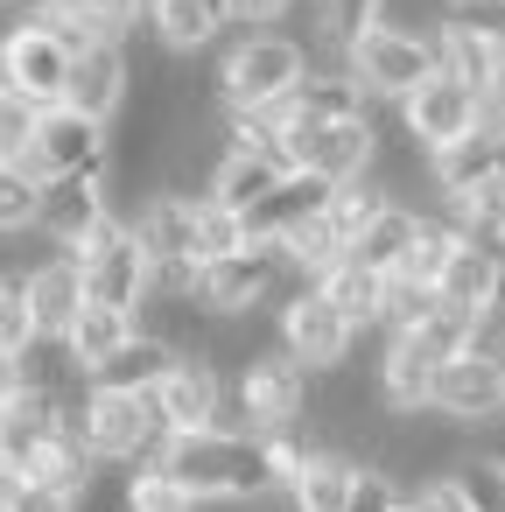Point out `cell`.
I'll list each match as a JSON object with an SVG mask.
<instances>
[{"instance_id": "6", "label": "cell", "mask_w": 505, "mask_h": 512, "mask_svg": "<svg viewBox=\"0 0 505 512\" xmlns=\"http://www.w3.org/2000/svg\"><path fill=\"white\" fill-rule=\"evenodd\" d=\"M344 71L358 78V92L379 106V99H414L428 78H435V29L421 36V29H393V22H379V29H365L358 43H351V57H344Z\"/></svg>"}, {"instance_id": "33", "label": "cell", "mask_w": 505, "mask_h": 512, "mask_svg": "<svg viewBox=\"0 0 505 512\" xmlns=\"http://www.w3.org/2000/svg\"><path fill=\"white\" fill-rule=\"evenodd\" d=\"M477 330H484V316H463V309H449V302L435 295V309L407 330V344H414V351H428L435 365H449V358L477 351Z\"/></svg>"}, {"instance_id": "45", "label": "cell", "mask_w": 505, "mask_h": 512, "mask_svg": "<svg viewBox=\"0 0 505 512\" xmlns=\"http://www.w3.org/2000/svg\"><path fill=\"white\" fill-rule=\"evenodd\" d=\"M0 512H78V498L71 491H50V484H8V505H0Z\"/></svg>"}, {"instance_id": "35", "label": "cell", "mask_w": 505, "mask_h": 512, "mask_svg": "<svg viewBox=\"0 0 505 512\" xmlns=\"http://www.w3.org/2000/svg\"><path fill=\"white\" fill-rule=\"evenodd\" d=\"M379 211H386V190H379L372 176H365V183H337V190H330V204H323V218H330V232H337L344 246H351Z\"/></svg>"}, {"instance_id": "51", "label": "cell", "mask_w": 505, "mask_h": 512, "mask_svg": "<svg viewBox=\"0 0 505 512\" xmlns=\"http://www.w3.org/2000/svg\"><path fill=\"white\" fill-rule=\"evenodd\" d=\"M8 484H15V477H8V470H0V505H8Z\"/></svg>"}, {"instance_id": "39", "label": "cell", "mask_w": 505, "mask_h": 512, "mask_svg": "<svg viewBox=\"0 0 505 512\" xmlns=\"http://www.w3.org/2000/svg\"><path fill=\"white\" fill-rule=\"evenodd\" d=\"M43 218V183L29 169H0V232H36Z\"/></svg>"}, {"instance_id": "5", "label": "cell", "mask_w": 505, "mask_h": 512, "mask_svg": "<svg viewBox=\"0 0 505 512\" xmlns=\"http://www.w3.org/2000/svg\"><path fill=\"white\" fill-rule=\"evenodd\" d=\"M71 260L85 267V302H106V309H120V316H141V302H148V288H155V267H148V253H141L127 211H106V218L71 246Z\"/></svg>"}, {"instance_id": "40", "label": "cell", "mask_w": 505, "mask_h": 512, "mask_svg": "<svg viewBox=\"0 0 505 512\" xmlns=\"http://www.w3.org/2000/svg\"><path fill=\"white\" fill-rule=\"evenodd\" d=\"M442 22H449V29H470L477 43H491V50L505 57V0H449Z\"/></svg>"}, {"instance_id": "47", "label": "cell", "mask_w": 505, "mask_h": 512, "mask_svg": "<svg viewBox=\"0 0 505 512\" xmlns=\"http://www.w3.org/2000/svg\"><path fill=\"white\" fill-rule=\"evenodd\" d=\"M484 127H505V57L491 71V92H484Z\"/></svg>"}, {"instance_id": "20", "label": "cell", "mask_w": 505, "mask_h": 512, "mask_svg": "<svg viewBox=\"0 0 505 512\" xmlns=\"http://www.w3.org/2000/svg\"><path fill=\"white\" fill-rule=\"evenodd\" d=\"M323 204H330V183H323V176H302V169L281 176V183L239 218V225H246V246H281V239H288L295 225H309Z\"/></svg>"}, {"instance_id": "9", "label": "cell", "mask_w": 505, "mask_h": 512, "mask_svg": "<svg viewBox=\"0 0 505 512\" xmlns=\"http://www.w3.org/2000/svg\"><path fill=\"white\" fill-rule=\"evenodd\" d=\"M36 183H71V176H106L113 169V127L71 113V106H50L43 127H36V148L22 162Z\"/></svg>"}, {"instance_id": "36", "label": "cell", "mask_w": 505, "mask_h": 512, "mask_svg": "<svg viewBox=\"0 0 505 512\" xmlns=\"http://www.w3.org/2000/svg\"><path fill=\"white\" fill-rule=\"evenodd\" d=\"M456 246H463V232H456L442 211H428V218H421V239H414V253H407V267H400V274H407V281H421V288H435Z\"/></svg>"}, {"instance_id": "43", "label": "cell", "mask_w": 505, "mask_h": 512, "mask_svg": "<svg viewBox=\"0 0 505 512\" xmlns=\"http://www.w3.org/2000/svg\"><path fill=\"white\" fill-rule=\"evenodd\" d=\"M407 512H477L470 498H463V484L442 470V477H421L414 491H407Z\"/></svg>"}, {"instance_id": "38", "label": "cell", "mask_w": 505, "mask_h": 512, "mask_svg": "<svg viewBox=\"0 0 505 512\" xmlns=\"http://www.w3.org/2000/svg\"><path fill=\"white\" fill-rule=\"evenodd\" d=\"M36 127H43V113H36L29 99L0 92V169H22V162H29V148H36Z\"/></svg>"}, {"instance_id": "15", "label": "cell", "mask_w": 505, "mask_h": 512, "mask_svg": "<svg viewBox=\"0 0 505 512\" xmlns=\"http://www.w3.org/2000/svg\"><path fill=\"white\" fill-rule=\"evenodd\" d=\"M134 99V50L127 43H92L85 57H71V85H64V106L113 127Z\"/></svg>"}, {"instance_id": "19", "label": "cell", "mask_w": 505, "mask_h": 512, "mask_svg": "<svg viewBox=\"0 0 505 512\" xmlns=\"http://www.w3.org/2000/svg\"><path fill=\"white\" fill-rule=\"evenodd\" d=\"M435 358L428 351H414L407 337H386V351H379V372H372V393H379V407L393 414V421H414V414H428L435 407Z\"/></svg>"}, {"instance_id": "37", "label": "cell", "mask_w": 505, "mask_h": 512, "mask_svg": "<svg viewBox=\"0 0 505 512\" xmlns=\"http://www.w3.org/2000/svg\"><path fill=\"white\" fill-rule=\"evenodd\" d=\"M36 344H43V330H36V309H29L22 281H0V358H29Z\"/></svg>"}, {"instance_id": "8", "label": "cell", "mask_w": 505, "mask_h": 512, "mask_svg": "<svg viewBox=\"0 0 505 512\" xmlns=\"http://www.w3.org/2000/svg\"><path fill=\"white\" fill-rule=\"evenodd\" d=\"M274 344H281L309 379H323V372H344V365H351L358 330H351L316 288H288V302L274 309Z\"/></svg>"}, {"instance_id": "18", "label": "cell", "mask_w": 505, "mask_h": 512, "mask_svg": "<svg viewBox=\"0 0 505 512\" xmlns=\"http://www.w3.org/2000/svg\"><path fill=\"white\" fill-rule=\"evenodd\" d=\"M435 295H442L449 309H463V316H505V267H498V246L463 239V246L449 253Z\"/></svg>"}, {"instance_id": "32", "label": "cell", "mask_w": 505, "mask_h": 512, "mask_svg": "<svg viewBox=\"0 0 505 512\" xmlns=\"http://www.w3.org/2000/svg\"><path fill=\"white\" fill-rule=\"evenodd\" d=\"M435 71L484 99V92H491V71H498V50H491V43H477L470 29H449V22H442V29H435Z\"/></svg>"}, {"instance_id": "2", "label": "cell", "mask_w": 505, "mask_h": 512, "mask_svg": "<svg viewBox=\"0 0 505 512\" xmlns=\"http://www.w3.org/2000/svg\"><path fill=\"white\" fill-rule=\"evenodd\" d=\"M309 71H316V57L302 50V36H288V29H253V36H239V43L218 57L211 85H218V106H225V113H274V106H288V99L302 92Z\"/></svg>"}, {"instance_id": "17", "label": "cell", "mask_w": 505, "mask_h": 512, "mask_svg": "<svg viewBox=\"0 0 505 512\" xmlns=\"http://www.w3.org/2000/svg\"><path fill=\"white\" fill-rule=\"evenodd\" d=\"M106 211H120L113 204V183L106 176H71V183H43V218H36V232L57 246V253H71Z\"/></svg>"}, {"instance_id": "46", "label": "cell", "mask_w": 505, "mask_h": 512, "mask_svg": "<svg viewBox=\"0 0 505 512\" xmlns=\"http://www.w3.org/2000/svg\"><path fill=\"white\" fill-rule=\"evenodd\" d=\"M302 8V0H232V22H246V36L253 29H274V22H288Z\"/></svg>"}, {"instance_id": "23", "label": "cell", "mask_w": 505, "mask_h": 512, "mask_svg": "<svg viewBox=\"0 0 505 512\" xmlns=\"http://www.w3.org/2000/svg\"><path fill=\"white\" fill-rule=\"evenodd\" d=\"M358 477H365V463L358 456H344V449H309V463L295 470V484H288V512H351V491H358Z\"/></svg>"}, {"instance_id": "53", "label": "cell", "mask_w": 505, "mask_h": 512, "mask_svg": "<svg viewBox=\"0 0 505 512\" xmlns=\"http://www.w3.org/2000/svg\"><path fill=\"white\" fill-rule=\"evenodd\" d=\"M0 92H8V57H0Z\"/></svg>"}, {"instance_id": "30", "label": "cell", "mask_w": 505, "mask_h": 512, "mask_svg": "<svg viewBox=\"0 0 505 512\" xmlns=\"http://www.w3.org/2000/svg\"><path fill=\"white\" fill-rule=\"evenodd\" d=\"M309 288H316V295H323V302H330V309H337V316H344L351 330H379V302H386V281H379L372 267H358V260H337V267H330L323 281H309Z\"/></svg>"}, {"instance_id": "10", "label": "cell", "mask_w": 505, "mask_h": 512, "mask_svg": "<svg viewBox=\"0 0 505 512\" xmlns=\"http://www.w3.org/2000/svg\"><path fill=\"white\" fill-rule=\"evenodd\" d=\"M288 162L302 176H323L330 190L337 183H365L372 162H379V120H337V127L288 120Z\"/></svg>"}, {"instance_id": "4", "label": "cell", "mask_w": 505, "mask_h": 512, "mask_svg": "<svg viewBox=\"0 0 505 512\" xmlns=\"http://www.w3.org/2000/svg\"><path fill=\"white\" fill-rule=\"evenodd\" d=\"M232 428H246V435L309 428V372L281 344H260L239 365V379H232Z\"/></svg>"}, {"instance_id": "29", "label": "cell", "mask_w": 505, "mask_h": 512, "mask_svg": "<svg viewBox=\"0 0 505 512\" xmlns=\"http://www.w3.org/2000/svg\"><path fill=\"white\" fill-rule=\"evenodd\" d=\"M281 176H295V169H274L267 155H246V148H225V162H218V176H211V197L204 204H218V211H232V218H246Z\"/></svg>"}, {"instance_id": "24", "label": "cell", "mask_w": 505, "mask_h": 512, "mask_svg": "<svg viewBox=\"0 0 505 512\" xmlns=\"http://www.w3.org/2000/svg\"><path fill=\"white\" fill-rule=\"evenodd\" d=\"M141 36L162 50V57H197L225 36V22L204 8V0H148V15H141Z\"/></svg>"}, {"instance_id": "31", "label": "cell", "mask_w": 505, "mask_h": 512, "mask_svg": "<svg viewBox=\"0 0 505 512\" xmlns=\"http://www.w3.org/2000/svg\"><path fill=\"white\" fill-rule=\"evenodd\" d=\"M134 337V316H120V309H106V302H85L78 309V323L64 330V351H71V365L85 372V386H92V372L120 351Z\"/></svg>"}, {"instance_id": "34", "label": "cell", "mask_w": 505, "mask_h": 512, "mask_svg": "<svg viewBox=\"0 0 505 512\" xmlns=\"http://www.w3.org/2000/svg\"><path fill=\"white\" fill-rule=\"evenodd\" d=\"M442 218H449L463 239H484V246H498V239H505V176H491V183L463 190L456 204H442Z\"/></svg>"}, {"instance_id": "7", "label": "cell", "mask_w": 505, "mask_h": 512, "mask_svg": "<svg viewBox=\"0 0 505 512\" xmlns=\"http://www.w3.org/2000/svg\"><path fill=\"white\" fill-rule=\"evenodd\" d=\"M78 435H85V449H92L99 470H120V463L141 470L169 442L162 421H155V407L141 393H99V386H85V400H78Z\"/></svg>"}, {"instance_id": "42", "label": "cell", "mask_w": 505, "mask_h": 512, "mask_svg": "<svg viewBox=\"0 0 505 512\" xmlns=\"http://www.w3.org/2000/svg\"><path fill=\"white\" fill-rule=\"evenodd\" d=\"M449 477L463 484V498H470L477 512H505V477H498V463H491V456H463Z\"/></svg>"}, {"instance_id": "44", "label": "cell", "mask_w": 505, "mask_h": 512, "mask_svg": "<svg viewBox=\"0 0 505 512\" xmlns=\"http://www.w3.org/2000/svg\"><path fill=\"white\" fill-rule=\"evenodd\" d=\"M400 505H407V491H400V477H386V470H365L358 491H351V512H400Z\"/></svg>"}, {"instance_id": "22", "label": "cell", "mask_w": 505, "mask_h": 512, "mask_svg": "<svg viewBox=\"0 0 505 512\" xmlns=\"http://www.w3.org/2000/svg\"><path fill=\"white\" fill-rule=\"evenodd\" d=\"M22 295H29V309H36V330L64 344V330H71L78 309H85V267H78L71 253H50V260L22 281Z\"/></svg>"}, {"instance_id": "49", "label": "cell", "mask_w": 505, "mask_h": 512, "mask_svg": "<svg viewBox=\"0 0 505 512\" xmlns=\"http://www.w3.org/2000/svg\"><path fill=\"white\" fill-rule=\"evenodd\" d=\"M491 148H498V176H505V127H491Z\"/></svg>"}, {"instance_id": "12", "label": "cell", "mask_w": 505, "mask_h": 512, "mask_svg": "<svg viewBox=\"0 0 505 512\" xmlns=\"http://www.w3.org/2000/svg\"><path fill=\"white\" fill-rule=\"evenodd\" d=\"M162 435H204V428H232L225 421V372L211 358H176L162 372V386L148 393Z\"/></svg>"}, {"instance_id": "54", "label": "cell", "mask_w": 505, "mask_h": 512, "mask_svg": "<svg viewBox=\"0 0 505 512\" xmlns=\"http://www.w3.org/2000/svg\"><path fill=\"white\" fill-rule=\"evenodd\" d=\"M498 267H505V239H498Z\"/></svg>"}, {"instance_id": "50", "label": "cell", "mask_w": 505, "mask_h": 512, "mask_svg": "<svg viewBox=\"0 0 505 512\" xmlns=\"http://www.w3.org/2000/svg\"><path fill=\"white\" fill-rule=\"evenodd\" d=\"M484 456H491V463H498V477H505V449H484Z\"/></svg>"}, {"instance_id": "27", "label": "cell", "mask_w": 505, "mask_h": 512, "mask_svg": "<svg viewBox=\"0 0 505 512\" xmlns=\"http://www.w3.org/2000/svg\"><path fill=\"white\" fill-rule=\"evenodd\" d=\"M498 176V148H491V127H477V134H463L456 148H435L428 155V183H435V211L442 204H456L463 190H477V183H491Z\"/></svg>"}, {"instance_id": "25", "label": "cell", "mask_w": 505, "mask_h": 512, "mask_svg": "<svg viewBox=\"0 0 505 512\" xmlns=\"http://www.w3.org/2000/svg\"><path fill=\"white\" fill-rule=\"evenodd\" d=\"M288 120H309V127H337V120H372V99L358 92V78L344 64H316L302 78V92L288 99Z\"/></svg>"}, {"instance_id": "52", "label": "cell", "mask_w": 505, "mask_h": 512, "mask_svg": "<svg viewBox=\"0 0 505 512\" xmlns=\"http://www.w3.org/2000/svg\"><path fill=\"white\" fill-rule=\"evenodd\" d=\"M491 358H498V365H505V330H498V351H491Z\"/></svg>"}, {"instance_id": "55", "label": "cell", "mask_w": 505, "mask_h": 512, "mask_svg": "<svg viewBox=\"0 0 505 512\" xmlns=\"http://www.w3.org/2000/svg\"><path fill=\"white\" fill-rule=\"evenodd\" d=\"M400 512H407V505H400Z\"/></svg>"}, {"instance_id": "28", "label": "cell", "mask_w": 505, "mask_h": 512, "mask_svg": "<svg viewBox=\"0 0 505 512\" xmlns=\"http://www.w3.org/2000/svg\"><path fill=\"white\" fill-rule=\"evenodd\" d=\"M169 365H176V351H169L162 337L134 330V337H127L99 372H92V386H99V393H141V400H148V393L162 386V372H169Z\"/></svg>"}, {"instance_id": "21", "label": "cell", "mask_w": 505, "mask_h": 512, "mask_svg": "<svg viewBox=\"0 0 505 512\" xmlns=\"http://www.w3.org/2000/svg\"><path fill=\"white\" fill-rule=\"evenodd\" d=\"M302 50L316 57V64H344L351 57V43L365 36V29H379V0H302Z\"/></svg>"}, {"instance_id": "3", "label": "cell", "mask_w": 505, "mask_h": 512, "mask_svg": "<svg viewBox=\"0 0 505 512\" xmlns=\"http://www.w3.org/2000/svg\"><path fill=\"white\" fill-rule=\"evenodd\" d=\"M190 302L211 316V323H239V316H260L267 302L281 309L288 302V260L281 246H239L211 267L190 274Z\"/></svg>"}, {"instance_id": "26", "label": "cell", "mask_w": 505, "mask_h": 512, "mask_svg": "<svg viewBox=\"0 0 505 512\" xmlns=\"http://www.w3.org/2000/svg\"><path fill=\"white\" fill-rule=\"evenodd\" d=\"M421 218H428L421 204H386V211H379V218L351 239V260H358V267H372L379 281H393V274L407 267L414 239H421Z\"/></svg>"}, {"instance_id": "14", "label": "cell", "mask_w": 505, "mask_h": 512, "mask_svg": "<svg viewBox=\"0 0 505 512\" xmlns=\"http://www.w3.org/2000/svg\"><path fill=\"white\" fill-rule=\"evenodd\" d=\"M484 127V99L477 92H463L456 78H428L414 99H400V134L421 148V155H435V148H456L463 134H477Z\"/></svg>"}, {"instance_id": "11", "label": "cell", "mask_w": 505, "mask_h": 512, "mask_svg": "<svg viewBox=\"0 0 505 512\" xmlns=\"http://www.w3.org/2000/svg\"><path fill=\"white\" fill-rule=\"evenodd\" d=\"M0 57H8V92L29 99L36 113L64 106V85H71V50L50 22H15L0 36Z\"/></svg>"}, {"instance_id": "48", "label": "cell", "mask_w": 505, "mask_h": 512, "mask_svg": "<svg viewBox=\"0 0 505 512\" xmlns=\"http://www.w3.org/2000/svg\"><path fill=\"white\" fill-rule=\"evenodd\" d=\"M15 386H22V358H0V400H8Z\"/></svg>"}, {"instance_id": "1", "label": "cell", "mask_w": 505, "mask_h": 512, "mask_svg": "<svg viewBox=\"0 0 505 512\" xmlns=\"http://www.w3.org/2000/svg\"><path fill=\"white\" fill-rule=\"evenodd\" d=\"M155 470L190 491L197 505H260L281 491L274 477V456H267V435H246V428H204V435H169L155 449Z\"/></svg>"}, {"instance_id": "13", "label": "cell", "mask_w": 505, "mask_h": 512, "mask_svg": "<svg viewBox=\"0 0 505 512\" xmlns=\"http://www.w3.org/2000/svg\"><path fill=\"white\" fill-rule=\"evenodd\" d=\"M449 428H498L505 421V365L491 351H463L435 372V407Z\"/></svg>"}, {"instance_id": "41", "label": "cell", "mask_w": 505, "mask_h": 512, "mask_svg": "<svg viewBox=\"0 0 505 512\" xmlns=\"http://www.w3.org/2000/svg\"><path fill=\"white\" fill-rule=\"evenodd\" d=\"M239 246H246V225H239L232 211L204 204V211H197V267H211V260H225V253H239Z\"/></svg>"}, {"instance_id": "16", "label": "cell", "mask_w": 505, "mask_h": 512, "mask_svg": "<svg viewBox=\"0 0 505 512\" xmlns=\"http://www.w3.org/2000/svg\"><path fill=\"white\" fill-rule=\"evenodd\" d=\"M78 400H85V393H78ZM78 400H57V393H43V386H15L8 400H0V470L22 477V470L36 463V449L64 428V414H71Z\"/></svg>"}]
</instances>
